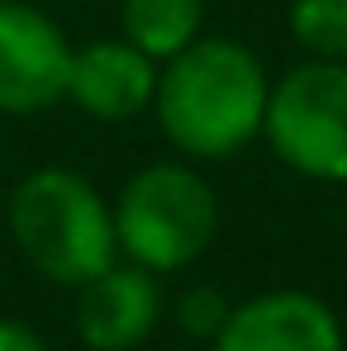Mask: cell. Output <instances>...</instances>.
I'll return each instance as SVG.
<instances>
[{
	"instance_id": "9c48e42d",
	"label": "cell",
	"mask_w": 347,
	"mask_h": 351,
	"mask_svg": "<svg viewBox=\"0 0 347 351\" xmlns=\"http://www.w3.org/2000/svg\"><path fill=\"white\" fill-rule=\"evenodd\" d=\"M119 24L153 62L176 58L205 29V0H119Z\"/></svg>"
},
{
	"instance_id": "7c38bea8",
	"label": "cell",
	"mask_w": 347,
	"mask_h": 351,
	"mask_svg": "<svg viewBox=\"0 0 347 351\" xmlns=\"http://www.w3.org/2000/svg\"><path fill=\"white\" fill-rule=\"evenodd\" d=\"M0 351H48V342H43L29 323H19V318H0Z\"/></svg>"
},
{
	"instance_id": "7a4b0ae2",
	"label": "cell",
	"mask_w": 347,
	"mask_h": 351,
	"mask_svg": "<svg viewBox=\"0 0 347 351\" xmlns=\"http://www.w3.org/2000/svg\"><path fill=\"white\" fill-rule=\"evenodd\" d=\"M5 228L14 252L53 285H86L110 261H119L115 209L96 180L71 167L29 171L5 204Z\"/></svg>"
},
{
	"instance_id": "52a82bcc",
	"label": "cell",
	"mask_w": 347,
	"mask_h": 351,
	"mask_svg": "<svg viewBox=\"0 0 347 351\" xmlns=\"http://www.w3.org/2000/svg\"><path fill=\"white\" fill-rule=\"evenodd\" d=\"M210 351H343V323L309 290H262L229 308Z\"/></svg>"
},
{
	"instance_id": "4fadbf2b",
	"label": "cell",
	"mask_w": 347,
	"mask_h": 351,
	"mask_svg": "<svg viewBox=\"0 0 347 351\" xmlns=\"http://www.w3.org/2000/svg\"><path fill=\"white\" fill-rule=\"evenodd\" d=\"M176 351H200V347H176Z\"/></svg>"
},
{
	"instance_id": "277c9868",
	"label": "cell",
	"mask_w": 347,
	"mask_h": 351,
	"mask_svg": "<svg viewBox=\"0 0 347 351\" xmlns=\"http://www.w3.org/2000/svg\"><path fill=\"white\" fill-rule=\"evenodd\" d=\"M262 138L295 176L347 185V62L304 58L271 81Z\"/></svg>"
},
{
	"instance_id": "ba28073f",
	"label": "cell",
	"mask_w": 347,
	"mask_h": 351,
	"mask_svg": "<svg viewBox=\"0 0 347 351\" xmlns=\"http://www.w3.org/2000/svg\"><path fill=\"white\" fill-rule=\"evenodd\" d=\"M157 71L162 62H153L128 38H96L71 53L67 100L96 123H128L138 114H153Z\"/></svg>"
},
{
	"instance_id": "8fae6325",
	"label": "cell",
	"mask_w": 347,
	"mask_h": 351,
	"mask_svg": "<svg viewBox=\"0 0 347 351\" xmlns=\"http://www.w3.org/2000/svg\"><path fill=\"white\" fill-rule=\"evenodd\" d=\"M229 308H233V299L219 290V285H210V280L186 285V290L176 294V304H172L176 328H181L190 342H200V347H210V342L219 337V328L229 323Z\"/></svg>"
},
{
	"instance_id": "5b68a950",
	"label": "cell",
	"mask_w": 347,
	"mask_h": 351,
	"mask_svg": "<svg viewBox=\"0 0 347 351\" xmlns=\"http://www.w3.org/2000/svg\"><path fill=\"white\" fill-rule=\"evenodd\" d=\"M71 38L43 5L0 0V119H29L67 100Z\"/></svg>"
},
{
	"instance_id": "8992f818",
	"label": "cell",
	"mask_w": 347,
	"mask_h": 351,
	"mask_svg": "<svg viewBox=\"0 0 347 351\" xmlns=\"http://www.w3.org/2000/svg\"><path fill=\"white\" fill-rule=\"evenodd\" d=\"M162 308V280L119 256L100 276L76 285L71 328L86 351H138L157 332Z\"/></svg>"
},
{
	"instance_id": "6da1fadb",
	"label": "cell",
	"mask_w": 347,
	"mask_h": 351,
	"mask_svg": "<svg viewBox=\"0 0 347 351\" xmlns=\"http://www.w3.org/2000/svg\"><path fill=\"white\" fill-rule=\"evenodd\" d=\"M271 76L262 58L224 34H200L162 62L153 119L186 162H229L262 138Z\"/></svg>"
},
{
	"instance_id": "5bb4252c",
	"label": "cell",
	"mask_w": 347,
	"mask_h": 351,
	"mask_svg": "<svg viewBox=\"0 0 347 351\" xmlns=\"http://www.w3.org/2000/svg\"><path fill=\"white\" fill-rule=\"evenodd\" d=\"M343 219H347V204H343Z\"/></svg>"
},
{
	"instance_id": "3957f363",
	"label": "cell",
	"mask_w": 347,
	"mask_h": 351,
	"mask_svg": "<svg viewBox=\"0 0 347 351\" xmlns=\"http://www.w3.org/2000/svg\"><path fill=\"white\" fill-rule=\"evenodd\" d=\"M110 209H115L119 256L153 276L195 266L219 233V195L186 157L138 167L119 185Z\"/></svg>"
},
{
	"instance_id": "30bf717a",
	"label": "cell",
	"mask_w": 347,
	"mask_h": 351,
	"mask_svg": "<svg viewBox=\"0 0 347 351\" xmlns=\"http://www.w3.org/2000/svg\"><path fill=\"white\" fill-rule=\"evenodd\" d=\"M290 38L314 62H347V0H290Z\"/></svg>"
}]
</instances>
